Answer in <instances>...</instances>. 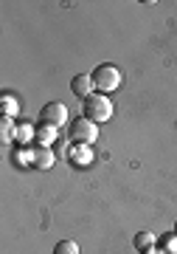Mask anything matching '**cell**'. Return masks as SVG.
<instances>
[{
	"label": "cell",
	"instance_id": "obj_1",
	"mask_svg": "<svg viewBox=\"0 0 177 254\" xmlns=\"http://www.w3.org/2000/svg\"><path fill=\"white\" fill-rule=\"evenodd\" d=\"M82 116L90 119V122H96V125L113 119V102H110V96L107 93H98V91L90 93L88 99H82Z\"/></svg>",
	"mask_w": 177,
	"mask_h": 254
},
{
	"label": "cell",
	"instance_id": "obj_2",
	"mask_svg": "<svg viewBox=\"0 0 177 254\" xmlns=\"http://www.w3.org/2000/svg\"><path fill=\"white\" fill-rule=\"evenodd\" d=\"M68 133H71L73 144H88L90 147L98 138V125L96 122H90V119H85V116H79V119H71Z\"/></svg>",
	"mask_w": 177,
	"mask_h": 254
},
{
	"label": "cell",
	"instance_id": "obj_3",
	"mask_svg": "<svg viewBox=\"0 0 177 254\" xmlns=\"http://www.w3.org/2000/svg\"><path fill=\"white\" fill-rule=\"evenodd\" d=\"M93 76V85H96V91L98 93H113L118 85H121V71L115 68V65L104 63V65H98L96 71L90 73Z\"/></svg>",
	"mask_w": 177,
	"mask_h": 254
},
{
	"label": "cell",
	"instance_id": "obj_4",
	"mask_svg": "<svg viewBox=\"0 0 177 254\" xmlns=\"http://www.w3.org/2000/svg\"><path fill=\"white\" fill-rule=\"evenodd\" d=\"M68 122V108H65L62 102H51V105H45L40 110V125H51V127H59Z\"/></svg>",
	"mask_w": 177,
	"mask_h": 254
},
{
	"label": "cell",
	"instance_id": "obj_5",
	"mask_svg": "<svg viewBox=\"0 0 177 254\" xmlns=\"http://www.w3.org/2000/svg\"><path fill=\"white\" fill-rule=\"evenodd\" d=\"M93 88H96V85H93V76H90V73H76L71 79V91H73V96H79V99H88L90 93H96Z\"/></svg>",
	"mask_w": 177,
	"mask_h": 254
},
{
	"label": "cell",
	"instance_id": "obj_6",
	"mask_svg": "<svg viewBox=\"0 0 177 254\" xmlns=\"http://www.w3.org/2000/svg\"><path fill=\"white\" fill-rule=\"evenodd\" d=\"M53 161H56V155H53L51 147H34V161H31V167H37V170H51Z\"/></svg>",
	"mask_w": 177,
	"mask_h": 254
},
{
	"label": "cell",
	"instance_id": "obj_7",
	"mask_svg": "<svg viewBox=\"0 0 177 254\" xmlns=\"http://www.w3.org/2000/svg\"><path fill=\"white\" fill-rule=\"evenodd\" d=\"M68 158H71L76 167H88V164H93V150H90L88 144H73Z\"/></svg>",
	"mask_w": 177,
	"mask_h": 254
},
{
	"label": "cell",
	"instance_id": "obj_8",
	"mask_svg": "<svg viewBox=\"0 0 177 254\" xmlns=\"http://www.w3.org/2000/svg\"><path fill=\"white\" fill-rule=\"evenodd\" d=\"M20 113V102H17V96L14 93H3L0 96V116H17Z\"/></svg>",
	"mask_w": 177,
	"mask_h": 254
},
{
	"label": "cell",
	"instance_id": "obj_9",
	"mask_svg": "<svg viewBox=\"0 0 177 254\" xmlns=\"http://www.w3.org/2000/svg\"><path fill=\"white\" fill-rule=\"evenodd\" d=\"M34 136H37V127L34 125H17V130H14V141H17V144H23V147L31 144V141H34Z\"/></svg>",
	"mask_w": 177,
	"mask_h": 254
},
{
	"label": "cell",
	"instance_id": "obj_10",
	"mask_svg": "<svg viewBox=\"0 0 177 254\" xmlns=\"http://www.w3.org/2000/svg\"><path fill=\"white\" fill-rule=\"evenodd\" d=\"M37 141H40V147H48L51 141H56V127L37 125Z\"/></svg>",
	"mask_w": 177,
	"mask_h": 254
},
{
	"label": "cell",
	"instance_id": "obj_11",
	"mask_svg": "<svg viewBox=\"0 0 177 254\" xmlns=\"http://www.w3.org/2000/svg\"><path fill=\"white\" fill-rule=\"evenodd\" d=\"M133 243H135V249H138V252H146V249H155V243H158V237L152 235V232H138Z\"/></svg>",
	"mask_w": 177,
	"mask_h": 254
},
{
	"label": "cell",
	"instance_id": "obj_12",
	"mask_svg": "<svg viewBox=\"0 0 177 254\" xmlns=\"http://www.w3.org/2000/svg\"><path fill=\"white\" fill-rule=\"evenodd\" d=\"M14 130H17L14 119L11 116H0V138H3V141H14Z\"/></svg>",
	"mask_w": 177,
	"mask_h": 254
},
{
	"label": "cell",
	"instance_id": "obj_13",
	"mask_svg": "<svg viewBox=\"0 0 177 254\" xmlns=\"http://www.w3.org/2000/svg\"><path fill=\"white\" fill-rule=\"evenodd\" d=\"M53 254H79V246L73 243V240H59L56 249H53Z\"/></svg>",
	"mask_w": 177,
	"mask_h": 254
},
{
	"label": "cell",
	"instance_id": "obj_14",
	"mask_svg": "<svg viewBox=\"0 0 177 254\" xmlns=\"http://www.w3.org/2000/svg\"><path fill=\"white\" fill-rule=\"evenodd\" d=\"M14 161H17V164H31V161H34V147L14 150Z\"/></svg>",
	"mask_w": 177,
	"mask_h": 254
},
{
	"label": "cell",
	"instance_id": "obj_15",
	"mask_svg": "<svg viewBox=\"0 0 177 254\" xmlns=\"http://www.w3.org/2000/svg\"><path fill=\"white\" fill-rule=\"evenodd\" d=\"M163 254H177V235H169L163 237V249H160Z\"/></svg>",
	"mask_w": 177,
	"mask_h": 254
},
{
	"label": "cell",
	"instance_id": "obj_16",
	"mask_svg": "<svg viewBox=\"0 0 177 254\" xmlns=\"http://www.w3.org/2000/svg\"><path fill=\"white\" fill-rule=\"evenodd\" d=\"M141 254H163L160 249H146V252H141Z\"/></svg>",
	"mask_w": 177,
	"mask_h": 254
},
{
	"label": "cell",
	"instance_id": "obj_17",
	"mask_svg": "<svg viewBox=\"0 0 177 254\" xmlns=\"http://www.w3.org/2000/svg\"><path fill=\"white\" fill-rule=\"evenodd\" d=\"M175 235H177V220H175Z\"/></svg>",
	"mask_w": 177,
	"mask_h": 254
}]
</instances>
